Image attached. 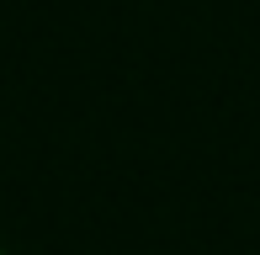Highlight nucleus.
Returning a JSON list of instances; mask_svg holds the SVG:
<instances>
[{
	"label": "nucleus",
	"instance_id": "nucleus-1",
	"mask_svg": "<svg viewBox=\"0 0 260 255\" xmlns=\"http://www.w3.org/2000/svg\"><path fill=\"white\" fill-rule=\"evenodd\" d=\"M0 255H6V245H0Z\"/></svg>",
	"mask_w": 260,
	"mask_h": 255
}]
</instances>
